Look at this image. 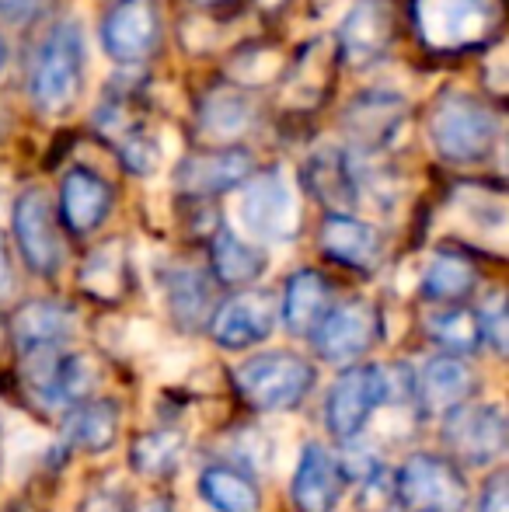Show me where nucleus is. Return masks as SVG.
I'll list each match as a JSON object with an SVG mask.
<instances>
[{
    "label": "nucleus",
    "instance_id": "c9c22d12",
    "mask_svg": "<svg viewBox=\"0 0 509 512\" xmlns=\"http://www.w3.org/2000/svg\"><path fill=\"white\" fill-rule=\"evenodd\" d=\"M478 324H482V345H489L496 356H506V338H509V317L503 293H489V300L478 310Z\"/></svg>",
    "mask_w": 509,
    "mask_h": 512
},
{
    "label": "nucleus",
    "instance_id": "c756f323",
    "mask_svg": "<svg viewBox=\"0 0 509 512\" xmlns=\"http://www.w3.org/2000/svg\"><path fill=\"white\" fill-rule=\"evenodd\" d=\"M426 335L440 345L443 352L454 356H475L482 349V324H478V310L464 304H436L422 317Z\"/></svg>",
    "mask_w": 509,
    "mask_h": 512
},
{
    "label": "nucleus",
    "instance_id": "9b49d317",
    "mask_svg": "<svg viewBox=\"0 0 509 512\" xmlns=\"http://www.w3.org/2000/svg\"><path fill=\"white\" fill-rule=\"evenodd\" d=\"M381 405V366L377 363H353L339 373L325 401V422L339 443L356 439L370 425L374 411Z\"/></svg>",
    "mask_w": 509,
    "mask_h": 512
},
{
    "label": "nucleus",
    "instance_id": "6ab92c4d",
    "mask_svg": "<svg viewBox=\"0 0 509 512\" xmlns=\"http://www.w3.org/2000/svg\"><path fill=\"white\" fill-rule=\"evenodd\" d=\"M318 244L332 262L356 272H374L384 258V237L374 223L360 220L349 209H332L321 223Z\"/></svg>",
    "mask_w": 509,
    "mask_h": 512
},
{
    "label": "nucleus",
    "instance_id": "6e6552de",
    "mask_svg": "<svg viewBox=\"0 0 509 512\" xmlns=\"http://www.w3.org/2000/svg\"><path fill=\"white\" fill-rule=\"evenodd\" d=\"M238 216L255 241H272V244L293 241L300 227V206L290 178L283 171L248 175V185L238 203Z\"/></svg>",
    "mask_w": 509,
    "mask_h": 512
},
{
    "label": "nucleus",
    "instance_id": "7c9ffc66",
    "mask_svg": "<svg viewBox=\"0 0 509 512\" xmlns=\"http://www.w3.org/2000/svg\"><path fill=\"white\" fill-rule=\"evenodd\" d=\"M255 105L241 88H217L199 102V129L213 140H238L252 129Z\"/></svg>",
    "mask_w": 509,
    "mask_h": 512
},
{
    "label": "nucleus",
    "instance_id": "f704fd0d",
    "mask_svg": "<svg viewBox=\"0 0 509 512\" xmlns=\"http://www.w3.org/2000/svg\"><path fill=\"white\" fill-rule=\"evenodd\" d=\"M398 506V492H394V471L377 464L374 471L363 474V488L356 495V512H391Z\"/></svg>",
    "mask_w": 509,
    "mask_h": 512
},
{
    "label": "nucleus",
    "instance_id": "393cba45",
    "mask_svg": "<svg viewBox=\"0 0 509 512\" xmlns=\"http://www.w3.org/2000/svg\"><path fill=\"white\" fill-rule=\"evenodd\" d=\"M77 283L98 304H119V300L129 293V283H133V272H129V255L126 244L119 237L98 244L88 258H84L81 272H77Z\"/></svg>",
    "mask_w": 509,
    "mask_h": 512
},
{
    "label": "nucleus",
    "instance_id": "a211bd4d",
    "mask_svg": "<svg viewBox=\"0 0 509 512\" xmlns=\"http://www.w3.org/2000/svg\"><path fill=\"white\" fill-rule=\"evenodd\" d=\"M77 331V314L63 300H25L7 317V338L18 356H32L39 349H56L70 342Z\"/></svg>",
    "mask_w": 509,
    "mask_h": 512
},
{
    "label": "nucleus",
    "instance_id": "ea45409f",
    "mask_svg": "<svg viewBox=\"0 0 509 512\" xmlns=\"http://www.w3.org/2000/svg\"><path fill=\"white\" fill-rule=\"evenodd\" d=\"M14 290V262H11V248H7V237L0 230V297Z\"/></svg>",
    "mask_w": 509,
    "mask_h": 512
},
{
    "label": "nucleus",
    "instance_id": "7ed1b4c3",
    "mask_svg": "<svg viewBox=\"0 0 509 512\" xmlns=\"http://www.w3.org/2000/svg\"><path fill=\"white\" fill-rule=\"evenodd\" d=\"M314 380H318V370L311 359L286 349L258 352L234 370V387L245 398V405L255 411L300 408L307 394L314 391Z\"/></svg>",
    "mask_w": 509,
    "mask_h": 512
},
{
    "label": "nucleus",
    "instance_id": "dca6fc26",
    "mask_svg": "<svg viewBox=\"0 0 509 512\" xmlns=\"http://www.w3.org/2000/svg\"><path fill=\"white\" fill-rule=\"evenodd\" d=\"M349 488V474L328 446L307 443L300 450L290 481V499L297 512H335Z\"/></svg>",
    "mask_w": 509,
    "mask_h": 512
},
{
    "label": "nucleus",
    "instance_id": "0eeeda50",
    "mask_svg": "<svg viewBox=\"0 0 509 512\" xmlns=\"http://www.w3.org/2000/svg\"><path fill=\"white\" fill-rule=\"evenodd\" d=\"M443 446L454 464L489 467L503 460L509 443V422L503 405H457L443 415Z\"/></svg>",
    "mask_w": 509,
    "mask_h": 512
},
{
    "label": "nucleus",
    "instance_id": "58836bf2",
    "mask_svg": "<svg viewBox=\"0 0 509 512\" xmlns=\"http://www.w3.org/2000/svg\"><path fill=\"white\" fill-rule=\"evenodd\" d=\"M42 7H46V0H0V21L21 25V21H32Z\"/></svg>",
    "mask_w": 509,
    "mask_h": 512
},
{
    "label": "nucleus",
    "instance_id": "e433bc0d",
    "mask_svg": "<svg viewBox=\"0 0 509 512\" xmlns=\"http://www.w3.org/2000/svg\"><path fill=\"white\" fill-rule=\"evenodd\" d=\"M129 495L126 488L116 485H102V488H88L77 502V512H129Z\"/></svg>",
    "mask_w": 509,
    "mask_h": 512
},
{
    "label": "nucleus",
    "instance_id": "a18cd8bd",
    "mask_svg": "<svg viewBox=\"0 0 509 512\" xmlns=\"http://www.w3.org/2000/svg\"><path fill=\"white\" fill-rule=\"evenodd\" d=\"M196 4H210V0H196Z\"/></svg>",
    "mask_w": 509,
    "mask_h": 512
},
{
    "label": "nucleus",
    "instance_id": "79ce46f5",
    "mask_svg": "<svg viewBox=\"0 0 509 512\" xmlns=\"http://www.w3.org/2000/svg\"><path fill=\"white\" fill-rule=\"evenodd\" d=\"M7 345H11V338H7V317H0V356L7 352Z\"/></svg>",
    "mask_w": 509,
    "mask_h": 512
},
{
    "label": "nucleus",
    "instance_id": "4be33fe9",
    "mask_svg": "<svg viewBox=\"0 0 509 512\" xmlns=\"http://www.w3.org/2000/svg\"><path fill=\"white\" fill-rule=\"evenodd\" d=\"M164 300H168L171 321L182 331H203L210 324L213 307H217L213 279L192 265H178L164 276Z\"/></svg>",
    "mask_w": 509,
    "mask_h": 512
},
{
    "label": "nucleus",
    "instance_id": "72a5a7b5",
    "mask_svg": "<svg viewBox=\"0 0 509 512\" xmlns=\"http://www.w3.org/2000/svg\"><path fill=\"white\" fill-rule=\"evenodd\" d=\"M116 150H119V161H123L126 171H133V175H154L157 161H161V150H157V143L150 140V133L143 126L119 136Z\"/></svg>",
    "mask_w": 509,
    "mask_h": 512
},
{
    "label": "nucleus",
    "instance_id": "cd10ccee",
    "mask_svg": "<svg viewBox=\"0 0 509 512\" xmlns=\"http://www.w3.org/2000/svg\"><path fill=\"white\" fill-rule=\"evenodd\" d=\"M419 290L429 304H464L478 290V269L468 255L443 248L429 258Z\"/></svg>",
    "mask_w": 509,
    "mask_h": 512
},
{
    "label": "nucleus",
    "instance_id": "ddd939ff",
    "mask_svg": "<svg viewBox=\"0 0 509 512\" xmlns=\"http://www.w3.org/2000/svg\"><path fill=\"white\" fill-rule=\"evenodd\" d=\"M161 42L157 0H116L102 21V49L116 63H143Z\"/></svg>",
    "mask_w": 509,
    "mask_h": 512
},
{
    "label": "nucleus",
    "instance_id": "f257e3e1",
    "mask_svg": "<svg viewBox=\"0 0 509 512\" xmlns=\"http://www.w3.org/2000/svg\"><path fill=\"white\" fill-rule=\"evenodd\" d=\"M84 32L74 18L53 25L35 53L32 74H28V95L32 105L46 115H63L74 108L84 91Z\"/></svg>",
    "mask_w": 509,
    "mask_h": 512
},
{
    "label": "nucleus",
    "instance_id": "2eb2a0df",
    "mask_svg": "<svg viewBox=\"0 0 509 512\" xmlns=\"http://www.w3.org/2000/svg\"><path fill=\"white\" fill-rule=\"evenodd\" d=\"M398 35V11L391 0H360L349 7L339 25V56L353 67H370L384 60Z\"/></svg>",
    "mask_w": 509,
    "mask_h": 512
},
{
    "label": "nucleus",
    "instance_id": "a878e982",
    "mask_svg": "<svg viewBox=\"0 0 509 512\" xmlns=\"http://www.w3.org/2000/svg\"><path fill=\"white\" fill-rule=\"evenodd\" d=\"M269 269V255L234 230H217L210 241V272L224 286H252Z\"/></svg>",
    "mask_w": 509,
    "mask_h": 512
},
{
    "label": "nucleus",
    "instance_id": "473e14b6",
    "mask_svg": "<svg viewBox=\"0 0 509 512\" xmlns=\"http://www.w3.org/2000/svg\"><path fill=\"white\" fill-rule=\"evenodd\" d=\"M224 450H227V464L241 467L245 474H265L272 467V439L265 436L258 425H241V429L227 432L224 439Z\"/></svg>",
    "mask_w": 509,
    "mask_h": 512
},
{
    "label": "nucleus",
    "instance_id": "423d86ee",
    "mask_svg": "<svg viewBox=\"0 0 509 512\" xmlns=\"http://www.w3.org/2000/svg\"><path fill=\"white\" fill-rule=\"evenodd\" d=\"M394 492L412 512H464L471 495L464 471L440 453H412L394 471Z\"/></svg>",
    "mask_w": 509,
    "mask_h": 512
},
{
    "label": "nucleus",
    "instance_id": "de8ad7c7",
    "mask_svg": "<svg viewBox=\"0 0 509 512\" xmlns=\"http://www.w3.org/2000/svg\"><path fill=\"white\" fill-rule=\"evenodd\" d=\"M325 4H332V0H325Z\"/></svg>",
    "mask_w": 509,
    "mask_h": 512
},
{
    "label": "nucleus",
    "instance_id": "f3484780",
    "mask_svg": "<svg viewBox=\"0 0 509 512\" xmlns=\"http://www.w3.org/2000/svg\"><path fill=\"white\" fill-rule=\"evenodd\" d=\"M478 394V373L468 356L440 352L415 373V405L426 418H443L450 408L464 405Z\"/></svg>",
    "mask_w": 509,
    "mask_h": 512
},
{
    "label": "nucleus",
    "instance_id": "1a4fd4ad",
    "mask_svg": "<svg viewBox=\"0 0 509 512\" xmlns=\"http://www.w3.org/2000/svg\"><path fill=\"white\" fill-rule=\"evenodd\" d=\"M11 230L14 244H18L25 265L35 276L49 279L63 269V258H67V244L60 234V220H56V209L49 203L46 189H25L11 206Z\"/></svg>",
    "mask_w": 509,
    "mask_h": 512
},
{
    "label": "nucleus",
    "instance_id": "2f4dec72",
    "mask_svg": "<svg viewBox=\"0 0 509 512\" xmlns=\"http://www.w3.org/2000/svg\"><path fill=\"white\" fill-rule=\"evenodd\" d=\"M307 178H311L314 196L328 209H349L360 199V185H356V171L335 147H325L307 161Z\"/></svg>",
    "mask_w": 509,
    "mask_h": 512
},
{
    "label": "nucleus",
    "instance_id": "bb28decb",
    "mask_svg": "<svg viewBox=\"0 0 509 512\" xmlns=\"http://www.w3.org/2000/svg\"><path fill=\"white\" fill-rule=\"evenodd\" d=\"M199 499L217 512H262L258 481L227 460L206 464L199 471Z\"/></svg>",
    "mask_w": 509,
    "mask_h": 512
},
{
    "label": "nucleus",
    "instance_id": "9d476101",
    "mask_svg": "<svg viewBox=\"0 0 509 512\" xmlns=\"http://www.w3.org/2000/svg\"><path fill=\"white\" fill-rule=\"evenodd\" d=\"M377 331H381V321H377L374 304L353 297L325 310L318 328L311 331V342H314V352H318L325 363L353 366L374 349Z\"/></svg>",
    "mask_w": 509,
    "mask_h": 512
},
{
    "label": "nucleus",
    "instance_id": "4468645a",
    "mask_svg": "<svg viewBox=\"0 0 509 512\" xmlns=\"http://www.w3.org/2000/svg\"><path fill=\"white\" fill-rule=\"evenodd\" d=\"M248 175H255V157L245 147L199 150L175 168V189L189 199H210L245 185Z\"/></svg>",
    "mask_w": 509,
    "mask_h": 512
},
{
    "label": "nucleus",
    "instance_id": "412c9836",
    "mask_svg": "<svg viewBox=\"0 0 509 512\" xmlns=\"http://www.w3.org/2000/svg\"><path fill=\"white\" fill-rule=\"evenodd\" d=\"M332 307V286L321 272L297 269L283 286V300H279V321L293 338H311L325 310Z\"/></svg>",
    "mask_w": 509,
    "mask_h": 512
},
{
    "label": "nucleus",
    "instance_id": "a19ab883",
    "mask_svg": "<svg viewBox=\"0 0 509 512\" xmlns=\"http://www.w3.org/2000/svg\"><path fill=\"white\" fill-rule=\"evenodd\" d=\"M129 512H178V509H175V502H168V499H150V502H143V506H136Z\"/></svg>",
    "mask_w": 509,
    "mask_h": 512
},
{
    "label": "nucleus",
    "instance_id": "5701e85b",
    "mask_svg": "<svg viewBox=\"0 0 509 512\" xmlns=\"http://www.w3.org/2000/svg\"><path fill=\"white\" fill-rule=\"evenodd\" d=\"M119 425H123V408L116 398H88L77 408L67 411V446L84 450L91 457L109 453L119 439Z\"/></svg>",
    "mask_w": 509,
    "mask_h": 512
},
{
    "label": "nucleus",
    "instance_id": "49530a36",
    "mask_svg": "<svg viewBox=\"0 0 509 512\" xmlns=\"http://www.w3.org/2000/svg\"><path fill=\"white\" fill-rule=\"evenodd\" d=\"M4 512H14V509H4Z\"/></svg>",
    "mask_w": 509,
    "mask_h": 512
},
{
    "label": "nucleus",
    "instance_id": "37998d69",
    "mask_svg": "<svg viewBox=\"0 0 509 512\" xmlns=\"http://www.w3.org/2000/svg\"><path fill=\"white\" fill-rule=\"evenodd\" d=\"M286 4V0H258V7H269V11H272V7H283Z\"/></svg>",
    "mask_w": 509,
    "mask_h": 512
},
{
    "label": "nucleus",
    "instance_id": "39448f33",
    "mask_svg": "<svg viewBox=\"0 0 509 512\" xmlns=\"http://www.w3.org/2000/svg\"><path fill=\"white\" fill-rule=\"evenodd\" d=\"M25 359V380L28 398L46 411H63L77 408L81 401H88L98 387V366L84 352H63V345L56 349H39Z\"/></svg>",
    "mask_w": 509,
    "mask_h": 512
},
{
    "label": "nucleus",
    "instance_id": "f8f14e48",
    "mask_svg": "<svg viewBox=\"0 0 509 512\" xmlns=\"http://www.w3.org/2000/svg\"><path fill=\"white\" fill-rule=\"evenodd\" d=\"M276 317H279V310H276L272 293L248 290V293H234V297H227L224 304L213 307L206 331H210V338L220 345V349L245 352V349L262 345L265 338L272 335Z\"/></svg>",
    "mask_w": 509,
    "mask_h": 512
},
{
    "label": "nucleus",
    "instance_id": "c85d7f7f",
    "mask_svg": "<svg viewBox=\"0 0 509 512\" xmlns=\"http://www.w3.org/2000/svg\"><path fill=\"white\" fill-rule=\"evenodd\" d=\"M185 439L182 429L175 425H164V429H147L140 436H133L129 443V467H133L140 478H168L178 471L185 457Z\"/></svg>",
    "mask_w": 509,
    "mask_h": 512
},
{
    "label": "nucleus",
    "instance_id": "f03ea898",
    "mask_svg": "<svg viewBox=\"0 0 509 512\" xmlns=\"http://www.w3.org/2000/svg\"><path fill=\"white\" fill-rule=\"evenodd\" d=\"M499 119L482 98L443 91L429 112V143L447 164H478L492 154Z\"/></svg>",
    "mask_w": 509,
    "mask_h": 512
},
{
    "label": "nucleus",
    "instance_id": "20e7f679",
    "mask_svg": "<svg viewBox=\"0 0 509 512\" xmlns=\"http://www.w3.org/2000/svg\"><path fill=\"white\" fill-rule=\"evenodd\" d=\"M415 32L436 53H464L496 32V0H415Z\"/></svg>",
    "mask_w": 509,
    "mask_h": 512
},
{
    "label": "nucleus",
    "instance_id": "aec40b11",
    "mask_svg": "<svg viewBox=\"0 0 509 512\" xmlns=\"http://www.w3.org/2000/svg\"><path fill=\"white\" fill-rule=\"evenodd\" d=\"M116 189L91 168H70L60 182V223L70 234H95L112 213Z\"/></svg>",
    "mask_w": 509,
    "mask_h": 512
},
{
    "label": "nucleus",
    "instance_id": "b1692460",
    "mask_svg": "<svg viewBox=\"0 0 509 512\" xmlns=\"http://www.w3.org/2000/svg\"><path fill=\"white\" fill-rule=\"evenodd\" d=\"M405 98L387 95V91H367L346 112V133L360 147H384L405 122Z\"/></svg>",
    "mask_w": 509,
    "mask_h": 512
},
{
    "label": "nucleus",
    "instance_id": "4c0bfd02",
    "mask_svg": "<svg viewBox=\"0 0 509 512\" xmlns=\"http://www.w3.org/2000/svg\"><path fill=\"white\" fill-rule=\"evenodd\" d=\"M478 512H509V474H506V467H496V471L482 481Z\"/></svg>",
    "mask_w": 509,
    "mask_h": 512
},
{
    "label": "nucleus",
    "instance_id": "c03bdc74",
    "mask_svg": "<svg viewBox=\"0 0 509 512\" xmlns=\"http://www.w3.org/2000/svg\"><path fill=\"white\" fill-rule=\"evenodd\" d=\"M4 60H7V49H4V39H0V70H4Z\"/></svg>",
    "mask_w": 509,
    "mask_h": 512
}]
</instances>
